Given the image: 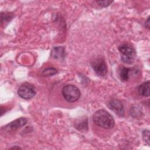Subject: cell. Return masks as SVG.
Returning <instances> with one entry per match:
<instances>
[{"instance_id":"6da1fadb","label":"cell","mask_w":150,"mask_h":150,"mask_svg":"<svg viewBox=\"0 0 150 150\" xmlns=\"http://www.w3.org/2000/svg\"><path fill=\"white\" fill-rule=\"evenodd\" d=\"M94 123L103 128L111 129L115 125V121L112 116L104 110H98L93 116Z\"/></svg>"},{"instance_id":"7a4b0ae2","label":"cell","mask_w":150,"mask_h":150,"mask_svg":"<svg viewBox=\"0 0 150 150\" xmlns=\"http://www.w3.org/2000/svg\"><path fill=\"white\" fill-rule=\"evenodd\" d=\"M121 60L127 64H132L135 59L136 53L134 49L128 44H123L119 46Z\"/></svg>"},{"instance_id":"3957f363","label":"cell","mask_w":150,"mask_h":150,"mask_svg":"<svg viewBox=\"0 0 150 150\" xmlns=\"http://www.w3.org/2000/svg\"><path fill=\"white\" fill-rule=\"evenodd\" d=\"M62 94L64 99L69 103H73L79 100L81 93L79 89L74 85L68 84L62 88Z\"/></svg>"},{"instance_id":"277c9868","label":"cell","mask_w":150,"mask_h":150,"mask_svg":"<svg viewBox=\"0 0 150 150\" xmlns=\"http://www.w3.org/2000/svg\"><path fill=\"white\" fill-rule=\"evenodd\" d=\"M36 91L34 86L28 83L22 84L18 88V94L23 99H30L35 96Z\"/></svg>"},{"instance_id":"5b68a950","label":"cell","mask_w":150,"mask_h":150,"mask_svg":"<svg viewBox=\"0 0 150 150\" xmlns=\"http://www.w3.org/2000/svg\"><path fill=\"white\" fill-rule=\"evenodd\" d=\"M91 66L94 71L99 76H104L107 73V65L104 60L101 58H98L93 61Z\"/></svg>"},{"instance_id":"8992f818","label":"cell","mask_w":150,"mask_h":150,"mask_svg":"<svg viewBox=\"0 0 150 150\" xmlns=\"http://www.w3.org/2000/svg\"><path fill=\"white\" fill-rule=\"evenodd\" d=\"M108 106L112 111L119 116H123L124 114V105L121 101L117 99L111 100L108 103Z\"/></svg>"},{"instance_id":"52a82bcc","label":"cell","mask_w":150,"mask_h":150,"mask_svg":"<svg viewBox=\"0 0 150 150\" xmlns=\"http://www.w3.org/2000/svg\"><path fill=\"white\" fill-rule=\"evenodd\" d=\"M26 122L27 120L25 118H19L5 125L4 127V129L8 131H15L18 128L25 125Z\"/></svg>"},{"instance_id":"ba28073f","label":"cell","mask_w":150,"mask_h":150,"mask_svg":"<svg viewBox=\"0 0 150 150\" xmlns=\"http://www.w3.org/2000/svg\"><path fill=\"white\" fill-rule=\"evenodd\" d=\"M149 84L150 83L149 81L142 83L138 88L139 93L144 97L149 96Z\"/></svg>"},{"instance_id":"9c48e42d","label":"cell","mask_w":150,"mask_h":150,"mask_svg":"<svg viewBox=\"0 0 150 150\" xmlns=\"http://www.w3.org/2000/svg\"><path fill=\"white\" fill-rule=\"evenodd\" d=\"M52 56L54 59H61L64 56V49L63 47H54L51 52Z\"/></svg>"},{"instance_id":"30bf717a","label":"cell","mask_w":150,"mask_h":150,"mask_svg":"<svg viewBox=\"0 0 150 150\" xmlns=\"http://www.w3.org/2000/svg\"><path fill=\"white\" fill-rule=\"evenodd\" d=\"M130 69L127 67H123L120 71V79L122 81H126L129 79V72Z\"/></svg>"},{"instance_id":"8fae6325","label":"cell","mask_w":150,"mask_h":150,"mask_svg":"<svg viewBox=\"0 0 150 150\" xmlns=\"http://www.w3.org/2000/svg\"><path fill=\"white\" fill-rule=\"evenodd\" d=\"M74 127H76L78 130H85V128L87 129V120H83L79 122H76V124L74 125Z\"/></svg>"},{"instance_id":"7c38bea8","label":"cell","mask_w":150,"mask_h":150,"mask_svg":"<svg viewBox=\"0 0 150 150\" xmlns=\"http://www.w3.org/2000/svg\"><path fill=\"white\" fill-rule=\"evenodd\" d=\"M56 73H57V70L53 67L47 68V69H45L42 72V74L44 76H53Z\"/></svg>"},{"instance_id":"4fadbf2b","label":"cell","mask_w":150,"mask_h":150,"mask_svg":"<svg viewBox=\"0 0 150 150\" xmlns=\"http://www.w3.org/2000/svg\"><path fill=\"white\" fill-rule=\"evenodd\" d=\"M112 1H107V0H101V1H97V4L101 6V7H107L109 6L111 3H112Z\"/></svg>"},{"instance_id":"5bb4252c","label":"cell","mask_w":150,"mask_h":150,"mask_svg":"<svg viewBox=\"0 0 150 150\" xmlns=\"http://www.w3.org/2000/svg\"><path fill=\"white\" fill-rule=\"evenodd\" d=\"M142 138L145 142L149 145V131L148 130H144L142 132Z\"/></svg>"},{"instance_id":"9a60e30c","label":"cell","mask_w":150,"mask_h":150,"mask_svg":"<svg viewBox=\"0 0 150 150\" xmlns=\"http://www.w3.org/2000/svg\"><path fill=\"white\" fill-rule=\"evenodd\" d=\"M141 113V110L137 107L133 108L131 111V114L135 118H136V117H138V115H140Z\"/></svg>"},{"instance_id":"2e32d148","label":"cell","mask_w":150,"mask_h":150,"mask_svg":"<svg viewBox=\"0 0 150 150\" xmlns=\"http://www.w3.org/2000/svg\"><path fill=\"white\" fill-rule=\"evenodd\" d=\"M12 18V15L9 14V13H1V22H3V21H9V19H11Z\"/></svg>"},{"instance_id":"e0dca14e","label":"cell","mask_w":150,"mask_h":150,"mask_svg":"<svg viewBox=\"0 0 150 150\" xmlns=\"http://www.w3.org/2000/svg\"><path fill=\"white\" fill-rule=\"evenodd\" d=\"M145 27H146V28L149 29V26H150V25H149V18H148V19L146 20V21L145 22Z\"/></svg>"},{"instance_id":"ac0fdd59","label":"cell","mask_w":150,"mask_h":150,"mask_svg":"<svg viewBox=\"0 0 150 150\" xmlns=\"http://www.w3.org/2000/svg\"><path fill=\"white\" fill-rule=\"evenodd\" d=\"M11 149H22L21 147H19V146H13V147H12Z\"/></svg>"}]
</instances>
